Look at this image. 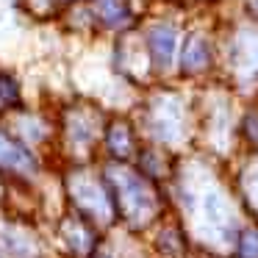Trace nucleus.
I'll list each match as a JSON object with an SVG mask.
<instances>
[{
	"mask_svg": "<svg viewBox=\"0 0 258 258\" xmlns=\"http://www.w3.org/2000/svg\"><path fill=\"white\" fill-rule=\"evenodd\" d=\"M147 50L158 67H167L175 53V31L169 25H153L147 31Z\"/></svg>",
	"mask_w": 258,
	"mask_h": 258,
	"instance_id": "7",
	"label": "nucleus"
},
{
	"mask_svg": "<svg viewBox=\"0 0 258 258\" xmlns=\"http://www.w3.org/2000/svg\"><path fill=\"white\" fill-rule=\"evenodd\" d=\"M236 255L239 258H258V230L247 228L239 233V241H236Z\"/></svg>",
	"mask_w": 258,
	"mask_h": 258,
	"instance_id": "12",
	"label": "nucleus"
},
{
	"mask_svg": "<svg viewBox=\"0 0 258 258\" xmlns=\"http://www.w3.org/2000/svg\"><path fill=\"white\" fill-rule=\"evenodd\" d=\"M0 100L3 103H17L20 100V92H17V84H14V78H9V75L0 73Z\"/></svg>",
	"mask_w": 258,
	"mask_h": 258,
	"instance_id": "13",
	"label": "nucleus"
},
{
	"mask_svg": "<svg viewBox=\"0 0 258 258\" xmlns=\"http://www.w3.org/2000/svg\"><path fill=\"white\" fill-rule=\"evenodd\" d=\"M70 197H73L78 214L86 219V222H111V214H114V200H111V191H108V183L100 180L97 175L92 172H75L67 183Z\"/></svg>",
	"mask_w": 258,
	"mask_h": 258,
	"instance_id": "2",
	"label": "nucleus"
},
{
	"mask_svg": "<svg viewBox=\"0 0 258 258\" xmlns=\"http://www.w3.org/2000/svg\"><path fill=\"white\" fill-rule=\"evenodd\" d=\"M106 175H108V191H111L114 208L119 211V217L134 230L147 228L158 214V197L153 191L150 178L122 167L108 169Z\"/></svg>",
	"mask_w": 258,
	"mask_h": 258,
	"instance_id": "1",
	"label": "nucleus"
},
{
	"mask_svg": "<svg viewBox=\"0 0 258 258\" xmlns=\"http://www.w3.org/2000/svg\"><path fill=\"white\" fill-rule=\"evenodd\" d=\"M106 150L114 161H128L136 150V142H134V131H131L128 122L117 119L106 128Z\"/></svg>",
	"mask_w": 258,
	"mask_h": 258,
	"instance_id": "6",
	"label": "nucleus"
},
{
	"mask_svg": "<svg viewBox=\"0 0 258 258\" xmlns=\"http://www.w3.org/2000/svg\"><path fill=\"white\" fill-rule=\"evenodd\" d=\"M95 258H108V255H95Z\"/></svg>",
	"mask_w": 258,
	"mask_h": 258,
	"instance_id": "15",
	"label": "nucleus"
},
{
	"mask_svg": "<svg viewBox=\"0 0 258 258\" xmlns=\"http://www.w3.org/2000/svg\"><path fill=\"white\" fill-rule=\"evenodd\" d=\"M244 195L252 206H258V169H252V172L244 175Z\"/></svg>",
	"mask_w": 258,
	"mask_h": 258,
	"instance_id": "14",
	"label": "nucleus"
},
{
	"mask_svg": "<svg viewBox=\"0 0 258 258\" xmlns=\"http://www.w3.org/2000/svg\"><path fill=\"white\" fill-rule=\"evenodd\" d=\"M64 139L75 150H86L97 139V122L89 119V111H70L64 117Z\"/></svg>",
	"mask_w": 258,
	"mask_h": 258,
	"instance_id": "5",
	"label": "nucleus"
},
{
	"mask_svg": "<svg viewBox=\"0 0 258 258\" xmlns=\"http://www.w3.org/2000/svg\"><path fill=\"white\" fill-rule=\"evenodd\" d=\"M97 12L106 25H122L128 20V3L125 0H97Z\"/></svg>",
	"mask_w": 258,
	"mask_h": 258,
	"instance_id": "10",
	"label": "nucleus"
},
{
	"mask_svg": "<svg viewBox=\"0 0 258 258\" xmlns=\"http://www.w3.org/2000/svg\"><path fill=\"white\" fill-rule=\"evenodd\" d=\"M156 244L164 250V255H167V258H180V255H183V236H180V230L175 228V225H167V228L158 233Z\"/></svg>",
	"mask_w": 258,
	"mask_h": 258,
	"instance_id": "11",
	"label": "nucleus"
},
{
	"mask_svg": "<svg viewBox=\"0 0 258 258\" xmlns=\"http://www.w3.org/2000/svg\"><path fill=\"white\" fill-rule=\"evenodd\" d=\"M211 45H208L203 36H191L189 42H186V50H183V67L186 73H203V70H208V64H211Z\"/></svg>",
	"mask_w": 258,
	"mask_h": 258,
	"instance_id": "9",
	"label": "nucleus"
},
{
	"mask_svg": "<svg viewBox=\"0 0 258 258\" xmlns=\"http://www.w3.org/2000/svg\"><path fill=\"white\" fill-rule=\"evenodd\" d=\"M203 211H206V219L217 228L219 236H230V211L225 206L222 195L206 191V197H203Z\"/></svg>",
	"mask_w": 258,
	"mask_h": 258,
	"instance_id": "8",
	"label": "nucleus"
},
{
	"mask_svg": "<svg viewBox=\"0 0 258 258\" xmlns=\"http://www.w3.org/2000/svg\"><path fill=\"white\" fill-rule=\"evenodd\" d=\"M58 236H61V241L67 244V250L75 258H86L95 250V230H92V225L81 214L64 217L61 225H58Z\"/></svg>",
	"mask_w": 258,
	"mask_h": 258,
	"instance_id": "3",
	"label": "nucleus"
},
{
	"mask_svg": "<svg viewBox=\"0 0 258 258\" xmlns=\"http://www.w3.org/2000/svg\"><path fill=\"white\" fill-rule=\"evenodd\" d=\"M0 169L14 175H31L36 172V158L31 156V150L25 145H20L17 139L0 131Z\"/></svg>",
	"mask_w": 258,
	"mask_h": 258,
	"instance_id": "4",
	"label": "nucleus"
}]
</instances>
